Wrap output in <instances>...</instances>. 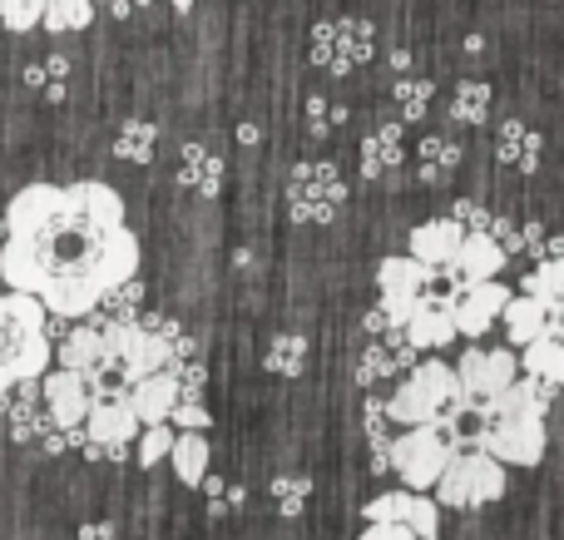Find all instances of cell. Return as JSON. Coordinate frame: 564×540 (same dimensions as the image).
I'll use <instances>...</instances> for the list:
<instances>
[{"label": "cell", "mask_w": 564, "mask_h": 540, "mask_svg": "<svg viewBox=\"0 0 564 540\" xmlns=\"http://www.w3.org/2000/svg\"><path fill=\"white\" fill-rule=\"evenodd\" d=\"M139 273V238L119 188L99 179L25 184L0 214V283L55 317H89L115 283Z\"/></svg>", "instance_id": "cell-1"}, {"label": "cell", "mask_w": 564, "mask_h": 540, "mask_svg": "<svg viewBox=\"0 0 564 540\" xmlns=\"http://www.w3.org/2000/svg\"><path fill=\"white\" fill-rule=\"evenodd\" d=\"M50 367V333H45V307L30 293L6 288L0 293V397L10 387L35 382Z\"/></svg>", "instance_id": "cell-2"}, {"label": "cell", "mask_w": 564, "mask_h": 540, "mask_svg": "<svg viewBox=\"0 0 564 540\" xmlns=\"http://www.w3.org/2000/svg\"><path fill=\"white\" fill-rule=\"evenodd\" d=\"M460 402H466V392L456 382V367L426 357V363H411V377L387 397V417L397 426H421V422H441Z\"/></svg>", "instance_id": "cell-3"}, {"label": "cell", "mask_w": 564, "mask_h": 540, "mask_svg": "<svg viewBox=\"0 0 564 540\" xmlns=\"http://www.w3.org/2000/svg\"><path fill=\"white\" fill-rule=\"evenodd\" d=\"M500 496H506V466L480 446H456L441 466V476L431 482V501L451 506V511H476V506H490Z\"/></svg>", "instance_id": "cell-4"}, {"label": "cell", "mask_w": 564, "mask_h": 540, "mask_svg": "<svg viewBox=\"0 0 564 540\" xmlns=\"http://www.w3.org/2000/svg\"><path fill=\"white\" fill-rule=\"evenodd\" d=\"M456 446L441 436L436 422H421V426H401L397 436L387 442V456H391V472L406 482V492H431V482L441 476L446 456Z\"/></svg>", "instance_id": "cell-5"}, {"label": "cell", "mask_w": 564, "mask_h": 540, "mask_svg": "<svg viewBox=\"0 0 564 540\" xmlns=\"http://www.w3.org/2000/svg\"><path fill=\"white\" fill-rule=\"evenodd\" d=\"M347 204V184H341L337 164H297L288 179V208L297 224H332Z\"/></svg>", "instance_id": "cell-6"}, {"label": "cell", "mask_w": 564, "mask_h": 540, "mask_svg": "<svg viewBox=\"0 0 564 540\" xmlns=\"http://www.w3.org/2000/svg\"><path fill=\"white\" fill-rule=\"evenodd\" d=\"M545 417H486L476 446L500 466H540L545 462Z\"/></svg>", "instance_id": "cell-7"}, {"label": "cell", "mask_w": 564, "mask_h": 540, "mask_svg": "<svg viewBox=\"0 0 564 540\" xmlns=\"http://www.w3.org/2000/svg\"><path fill=\"white\" fill-rule=\"evenodd\" d=\"M516 363H520V357L510 353V347H480V343H470L466 357L456 363V382H460V392H466V402L486 407L490 397L506 392V387L520 377Z\"/></svg>", "instance_id": "cell-8"}, {"label": "cell", "mask_w": 564, "mask_h": 540, "mask_svg": "<svg viewBox=\"0 0 564 540\" xmlns=\"http://www.w3.org/2000/svg\"><path fill=\"white\" fill-rule=\"evenodd\" d=\"M79 426H85V442L99 446V462H124L139 436V417L129 412L124 397H89V412Z\"/></svg>", "instance_id": "cell-9"}, {"label": "cell", "mask_w": 564, "mask_h": 540, "mask_svg": "<svg viewBox=\"0 0 564 540\" xmlns=\"http://www.w3.org/2000/svg\"><path fill=\"white\" fill-rule=\"evenodd\" d=\"M371 55V25L367 20H322L312 30V60L332 75H347Z\"/></svg>", "instance_id": "cell-10"}, {"label": "cell", "mask_w": 564, "mask_h": 540, "mask_svg": "<svg viewBox=\"0 0 564 540\" xmlns=\"http://www.w3.org/2000/svg\"><path fill=\"white\" fill-rule=\"evenodd\" d=\"M510 288L500 278H486V283H466L451 293V323H456V337L466 343H480L490 327L500 323V307H506Z\"/></svg>", "instance_id": "cell-11"}, {"label": "cell", "mask_w": 564, "mask_h": 540, "mask_svg": "<svg viewBox=\"0 0 564 540\" xmlns=\"http://www.w3.org/2000/svg\"><path fill=\"white\" fill-rule=\"evenodd\" d=\"M506 263H510V253H506V248H500L490 234H460V244H456V253H451V263L436 268V273L446 278L451 293H456V288H466V283H486V278H500V273H506Z\"/></svg>", "instance_id": "cell-12"}, {"label": "cell", "mask_w": 564, "mask_h": 540, "mask_svg": "<svg viewBox=\"0 0 564 540\" xmlns=\"http://www.w3.org/2000/svg\"><path fill=\"white\" fill-rule=\"evenodd\" d=\"M35 392H40V407H45L50 426H79L89 412V382L69 367H45L35 377Z\"/></svg>", "instance_id": "cell-13"}, {"label": "cell", "mask_w": 564, "mask_h": 540, "mask_svg": "<svg viewBox=\"0 0 564 540\" xmlns=\"http://www.w3.org/2000/svg\"><path fill=\"white\" fill-rule=\"evenodd\" d=\"M401 337H406L416 353H441V347L456 343V323H451V288L446 293L421 288V303H416V313L406 317Z\"/></svg>", "instance_id": "cell-14"}, {"label": "cell", "mask_w": 564, "mask_h": 540, "mask_svg": "<svg viewBox=\"0 0 564 540\" xmlns=\"http://www.w3.org/2000/svg\"><path fill=\"white\" fill-rule=\"evenodd\" d=\"M500 323H506V343L510 347H525L530 337H540V333H560V323H564V307H545V303H535L530 293H510L506 298V307H500Z\"/></svg>", "instance_id": "cell-15"}, {"label": "cell", "mask_w": 564, "mask_h": 540, "mask_svg": "<svg viewBox=\"0 0 564 540\" xmlns=\"http://www.w3.org/2000/svg\"><path fill=\"white\" fill-rule=\"evenodd\" d=\"M59 367H69V372H79L89 382V377L99 372V367H109V343H105V323L99 317H85L65 333V343H59Z\"/></svg>", "instance_id": "cell-16"}, {"label": "cell", "mask_w": 564, "mask_h": 540, "mask_svg": "<svg viewBox=\"0 0 564 540\" xmlns=\"http://www.w3.org/2000/svg\"><path fill=\"white\" fill-rule=\"evenodd\" d=\"M460 234H466V228H460L451 214L446 218H426V224L411 228L406 253L416 258V263H426V268H446L451 253H456V244H460Z\"/></svg>", "instance_id": "cell-17"}, {"label": "cell", "mask_w": 564, "mask_h": 540, "mask_svg": "<svg viewBox=\"0 0 564 540\" xmlns=\"http://www.w3.org/2000/svg\"><path fill=\"white\" fill-rule=\"evenodd\" d=\"M124 402H129V412L139 417V426L169 422V407L178 402V387H174V377H169V367H164V372L139 377V382H129L124 387Z\"/></svg>", "instance_id": "cell-18"}, {"label": "cell", "mask_w": 564, "mask_h": 540, "mask_svg": "<svg viewBox=\"0 0 564 540\" xmlns=\"http://www.w3.org/2000/svg\"><path fill=\"white\" fill-rule=\"evenodd\" d=\"M411 363H416V347H411L406 337H397V343H367V353H361V363H357V382L381 387L397 372H411Z\"/></svg>", "instance_id": "cell-19"}, {"label": "cell", "mask_w": 564, "mask_h": 540, "mask_svg": "<svg viewBox=\"0 0 564 540\" xmlns=\"http://www.w3.org/2000/svg\"><path fill=\"white\" fill-rule=\"evenodd\" d=\"M555 402V387L535 382V377H516L500 397L486 402V417H545Z\"/></svg>", "instance_id": "cell-20"}, {"label": "cell", "mask_w": 564, "mask_h": 540, "mask_svg": "<svg viewBox=\"0 0 564 540\" xmlns=\"http://www.w3.org/2000/svg\"><path fill=\"white\" fill-rule=\"evenodd\" d=\"M496 154H500V164L520 169V174H535V169H540V154H545V139H540L535 129H525V125H516V119H506V125H500V134H496Z\"/></svg>", "instance_id": "cell-21"}, {"label": "cell", "mask_w": 564, "mask_h": 540, "mask_svg": "<svg viewBox=\"0 0 564 540\" xmlns=\"http://www.w3.org/2000/svg\"><path fill=\"white\" fill-rule=\"evenodd\" d=\"M436 283V268L416 263L411 253H391L377 263V293H421Z\"/></svg>", "instance_id": "cell-22"}, {"label": "cell", "mask_w": 564, "mask_h": 540, "mask_svg": "<svg viewBox=\"0 0 564 540\" xmlns=\"http://www.w3.org/2000/svg\"><path fill=\"white\" fill-rule=\"evenodd\" d=\"M520 353H525V363H516V367L525 377H535V382H545V387H560L564 382V343H560V333L530 337Z\"/></svg>", "instance_id": "cell-23"}, {"label": "cell", "mask_w": 564, "mask_h": 540, "mask_svg": "<svg viewBox=\"0 0 564 540\" xmlns=\"http://www.w3.org/2000/svg\"><path fill=\"white\" fill-rule=\"evenodd\" d=\"M401 159H406V129L401 125H381L377 134H367V144H361V169H367V179H387Z\"/></svg>", "instance_id": "cell-24"}, {"label": "cell", "mask_w": 564, "mask_h": 540, "mask_svg": "<svg viewBox=\"0 0 564 540\" xmlns=\"http://www.w3.org/2000/svg\"><path fill=\"white\" fill-rule=\"evenodd\" d=\"M178 184L194 188V194H218V184H224V159L214 154L208 144H188L184 149V164H178Z\"/></svg>", "instance_id": "cell-25"}, {"label": "cell", "mask_w": 564, "mask_h": 540, "mask_svg": "<svg viewBox=\"0 0 564 540\" xmlns=\"http://www.w3.org/2000/svg\"><path fill=\"white\" fill-rule=\"evenodd\" d=\"M169 462H174V476L184 486H198L208 472V436L204 432H174V446H169Z\"/></svg>", "instance_id": "cell-26"}, {"label": "cell", "mask_w": 564, "mask_h": 540, "mask_svg": "<svg viewBox=\"0 0 564 540\" xmlns=\"http://www.w3.org/2000/svg\"><path fill=\"white\" fill-rule=\"evenodd\" d=\"M460 169V144L456 139H421V184H441V179H451Z\"/></svg>", "instance_id": "cell-27"}, {"label": "cell", "mask_w": 564, "mask_h": 540, "mask_svg": "<svg viewBox=\"0 0 564 540\" xmlns=\"http://www.w3.org/2000/svg\"><path fill=\"white\" fill-rule=\"evenodd\" d=\"M95 20V0H45L40 6V25L50 35H69V30H85Z\"/></svg>", "instance_id": "cell-28"}, {"label": "cell", "mask_w": 564, "mask_h": 540, "mask_svg": "<svg viewBox=\"0 0 564 540\" xmlns=\"http://www.w3.org/2000/svg\"><path fill=\"white\" fill-rule=\"evenodd\" d=\"M154 149H159V129L149 125V119H129V125L119 129V139H115V154L129 159V164H149Z\"/></svg>", "instance_id": "cell-29"}, {"label": "cell", "mask_w": 564, "mask_h": 540, "mask_svg": "<svg viewBox=\"0 0 564 540\" xmlns=\"http://www.w3.org/2000/svg\"><path fill=\"white\" fill-rule=\"evenodd\" d=\"M302 367H307V337L302 333H278L273 347H268V372L302 377Z\"/></svg>", "instance_id": "cell-30"}, {"label": "cell", "mask_w": 564, "mask_h": 540, "mask_svg": "<svg viewBox=\"0 0 564 540\" xmlns=\"http://www.w3.org/2000/svg\"><path fill=\"white\" fill-rule=\"evenodd\" d=\"M451 115H456L460 125H486L490 119V85H480V79L456 85V95H451Z\"/></svg>", "instance_id": "cell-31"}, {"label": "cell", "mask_w": 564, "mask_h": 540, "mask_svg": "<svg viewBox=\"0 0 564 540\" xmlns=\"http://www.w3.org/2000/svg\"><path fill=\"white\" fill-rule=\"evenodd\" d=\"M401 526H406L416 540H436L441 536V506L431 501V496L411 492L406 496V511H401Z\"/></svg>", "instance_id": "cell-32"}, {"label": "cell", "mask_w": 564, "mask_h": 540, "mask_svg": "<svg viewBox=\"0 0 564 540\" xmlns=\"http://www.w3.org/2000/svg\"><path fill=\"white\" fill-rule=\"evenodd\" d=\"M560 288H564V263H560V258H545V263H535V273L525 278V293L535 298V303H545V307L560 303Z\"/></svg>", "instance_id": "cell-33"}, {"label": "cell", "mask_w": 564, "mask_h": 540, "mask_svg": "<svg viewBox=\"0 0 564 540\" xmlns=\"http://www.w3.org/2000/svg\"><path fill=\"white\" fill-rule=\"evenodd\" d=\"M397 115H401V125H416V119H426V109H431V85L426 79H397Z\"/></svg>", "instance_id": "cell-34"}, {"label": "cell", "mask_w": 564, "mask_h": 540, "mask_svg": "<svg viewBox=\"0 0 564 540\" xmlns=\"http://www.w3.org/2000/svg\"><path fill=\"white\" fill-rule=\"evenodd\" d=\"M139 466H159L169 456V446H174V426L169 422H154V426H139Z\"/></svg>", "instance_id": "cell-35"}, {"label": "cell", "mask_w": 564, "mask_h": 540, "mask_svg": "<svg viewBox=\"0 0 564 540\" xmlns=\"http://www.w3.org/2000/svg\"><path fill=\"white\" fill-rule=\"evenodd\" d=\"M307 496H312L307 476H278V482H273V506L282 516H302V511H307Z\"/></svg>", "instance_id": "cell-36"}, {"label": "cell", "mask_w": 564, "mask_h": 540, "mask_svg": "<svg viewBox=\"0 0 564 540\" xmlns=\"http://www.w3.org/2000/svg\"><path fill=\"white\" fill-rule=\"evenodd\" d=\"M169 426H174V432H208V407L198 402V397H178V402L169 407Z\"/></svg>", "instance_id": "cell-37"}, {"label": "cell", "mask_w": 564, "mask_h": 540, "mask_svg": "<svg viewBox=\"0 0 564 540\" xmlns=\"http://www.w3.org/2000/svg\"><path fill=\"white\" fill-rule=\"evenodd\" d=\"M40 6H45V0H0V25L6 30H35L40 25Z\"/></svg>", "instance_id": "cell-38"}, {"label": "cell", "mask_w": 564, "mask_h": 540, "mask_svg": "<svg viewBox=\"0 0 564 540\" xmlns=\"http://www.w3.org/2000/svg\"><path fill=\"white\" fill-rule=\"evenodd\" d=\"M406 496L411 492H387V496H377V501H367V521H401Z\"/></svg>", "instance_id": "cell-39"}, {"label": "cell", "mask_w": 564, "mask_h": 540, "mask_svg": "<svg viewBox=\"0 0 564 540\" xmlns=\"http://www.w3.org/2000/svg\"><path fill=\"white\" fill-rule=\"evenodd\" d=\"M361 422H367V436H371V442H387V436H391L387 402H377V397H367V417H361Z\"/></svg>", "instance_id": "cell-40"}, {"label": "cell", "mask_w": 564, "mask_h": 540, "mask_svg": "<svg viewBox=\"0 0 564 540\" xmlns=\"http://www.w3.org/2000/svg\"><path fill=\"white\" fill-rule=\"evenodd\" d=\"M357 540H416V536H411L401 521H367V531Z\"/></svg>", "instance_id": "cell-41"}, {"label": "cell", "mask_w": 564, "mask_h": 540, "mask_svg": "<svg viewBox=\"0 0 564 540\" xmlns=\"http://www.w3.org/2000/svg\"><path fill=\"white\" fill-rule=\"evenodd\" d=\"M79 540H119V531L109 521H89V526H79Z\"/></svg>", "instance_id": "cell-42"}, {"label": "cell", "mask_w": 564, "mask_h": 540, "mask_svg": "<svg viewBox=\"0 0 564 540\" xmlns=\"http://www.w3.org/2000/svg\"><path fill=\"white\" fill-rule=\"evenodd\" d=\"M169 6H174L178 15H184V10H194V0H169Z\"/></svg>", "instance_id": "cell-43"}]
</instances>
